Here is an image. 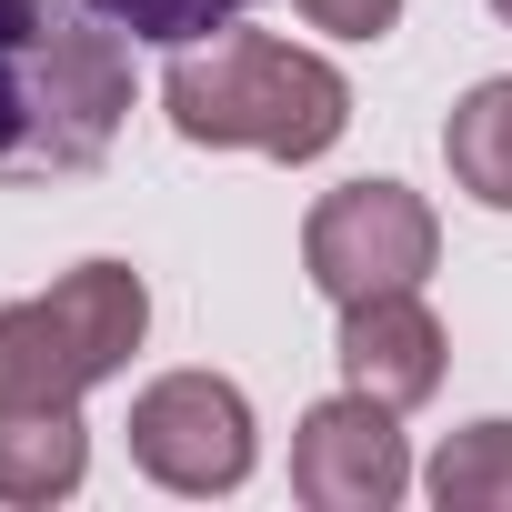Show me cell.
Returning <instances> with one entry per match:
<instances>
[{
  "label": "cell",
  "mask_w": 512,
  "mask_h": 512,
  "mask_svg": "<svg viewBox=\"0 0 512 512\" xmlns=\"http://www.w3.org/2000/svg\"><path fill=\"white\" fill-rule=\"evenodd\" d=\"M432 502L442 512H512V422H472L432 452Z\"/></svg>",
  "instance_id": "10"
},
{
  "label": "cell",
  "mask_w": 512,
  "mask_h": 512,
  "mask_svg": "<svg viewBox=\"0 0 512 512\" xmlns=\"http://www.w3.org/2000/svg\"><path fill=\"white\" fill-rule=\"evenodd\" d=\"M81 472H91L81 402H61V412H0V502H21V512L71 502Z\"/></svg>",
  "instance_id": "8"
},
{
  "label": "cell",
  "mask_w": 512,
  "mask_h": 512,
  "mask_svg": "<svg viewBox=\"0 0 512 512\" xmlns=\"http://www.w3.org/2000/svg\"><path fill=\"white\" fill-rule=\"evenodd\" d=\"M151 332V292L131 262H81L31 302H0V412H61L111 382Z\"/></svg>",
  "instance_id": "3"
},
{
  "label": "cell",
  "mask_w": 512,
  "mask_h": 512,
  "mask_svg": "<svg viewBox=\"0 0 512 512\" xmlns=\"http://www.w3.org/2000/svg\"><path fill=\"white\" fill-rule=\"evenodd\" d=\"M292 492L312 512H392L412 492V452H402V412L372 392H332L302 412L292 432Z\"/></svg>",
  "instance_id": "6"
},
{
  "label": "cell",
  "mask_w": 512,
  "mask_h": 512,
  "mask_svg": "<svg viewBox=\"0 0 512 512\" xmlns=\"http://www.w3.org/2000/svg\"><path fill=\"white\" fill-rule=\"evenodd\" d=\"M131 462L161 492H241L251 482V402L221 372H161L131 402Z\"/></svg>",
  "instance_id": "5"
},
{
  "label": "cell",
  "mask_w": 512,
  "mask_h": 512,
  "mask_svg": "<svg viewBox=\"0 0 512 512\" xmlns=\"http://www.w3.org/2000/svg\"><path fill=\"white\" fill-rule=\"evenodd\" d=\"M161 111L201 151H272V161H322L352 131V81L322 51H292L272 31H211L171 61Z\"/></svg>",
  "instance_id": "2"
},
{
  "label": "cell",
  "mask_w": 512,
  "mask_h": 512,
  "mask_svg": "<svg viewBox=\"0 0 512 512\" xmlns=\"http://www.w3.org/2000/svg\"><path fill=\"white\" fill-rule=\"evenodd\" d=\"M492 11H502V21H512V0H492Z\"/></svg>",
  "instance_id": "13"
},
{
  "label": "cell",
  "mask_w": 512,
  "mask_h": 512,
  "mask_svg": "<svg viewBox=\"0 0 512 512\" xmlns=\"http://www.w3.org/2000/svg\"><path fill=\"white\" fill-rule=\"evenodd\" d=\"M442 262V221L422 191L402 181H342L312 201L302 221V272L332 302H372V292H422V272Z\"/></svg>",
  "instance_id": "4"
},
{
  "label": "cell",
  "mask_w": 512,
  "mask_h": 512,
  "mask_svg": "<svg viewBox=\"0 0 512 512\" xmlns=\"http://www.w3.org/2000/svg\"><path fill=\"white\" fill-rule=\"evenodd\" d=\"M131 111V51L101 11L0 0V181H81Z\"/></svg>",
  "instance_id": "1"
},
{
  "label": "cell",
  "mask_w": 512,
  "mask_h": 512,
  "mask_svg": "<svg viewBox=\"0 0 512 512\" xmlns=\"http://www.w3.org/2000/svg\"><path fill=\"white\" fill-rule=\"evenodd\" d=\"M302 21L332 31V41H382L402 21V0H302Z\"/></svg>",
  "instance_id": "12"
},
{
  "label": "cell",
  "mask_w": 512,
  "mask_h": 512,
  "mask_svg": "<svg viewBox=\"0 0 512 512\" xmlns=\"http://www.w3.org/2000/svg\"><path fill=\"white\" fill-rule=\"evenodd\" d=\"M81 11H101V21L131 31V41H171V51H191V41L231 31L251 0H81Z\"/></svg>",
  "instance_id": "11"
},
{
  "label": "cell",
  "mask_w": 512,
  "mask_h": 512,
  "mask_svg": "<svg viewBox=\"0 0 512 512\" xmlns=\"http://www.w3.org/2000/svg\"><path fill=\"white\" fill-rule=\"evenodd\" d=\"M342 382L412 412L442 392V322L422 312V292H372V302H342Z\"/></svg>",
  "instance_id": "7"
},
{
  "label": "cell",
  "mask_w": 512,
  "mask_h": 512,
  "mask_svg": "<svg viewBox=\"0 0 512 512\" xmlns=\"http://www.w3.org/2000/svg\"><path fill=\"white\" fill-rule=\"evenodd\" d=\"M442 161L482 211H512V81H472L442 121Z\"/></svg>",
  "instance_id": "9"
}]
</instances>
